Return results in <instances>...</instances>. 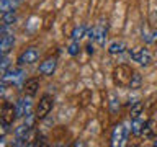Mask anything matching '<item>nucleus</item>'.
Instances as JSON below:
<instances>
[{
	"instance_id": "obj_17",
	"label": "nucleus",
	"mask_w": 157,
	"mask_h": 147,
	"mask_svg": "<svg viewBox=\"0 0 157 147\" xmlns=\"http://www.w3.org/2000/svg\"><path fill=\"white\" fill-rule=\"evenodd\" d=\"M15 21H17V15H15V10H10V12H5V13H3L2 24H5V26H12Z\"/></svg>"
},
{
	"instance_id": "obj_15",
	"label": "nucleus",
	"mask_w": 157,
	"mask_h": 147,
	"mask_svg": "<svg viewBox=\"0 0 157 147\" xmlns=\"http://www.w3.org/2000/svg\"><path fill=\"white\" fill-rule=\"evenodd\" d=\"M23 0H0V10L2 12H10V10H17V7Z\"/></svg>"
},
{
	"instance_id": "obj_12",
	"label": "nucleus",
	"mask_w": 157,
	"mask_h": 147,
	"mask_svg": "<svg viewBox=\"0 0 157 147\" xmlns=\"http://www.w3.org/2000/svg\"><path fill=\"white\" fill-rule=\"evenodd\" d=\"M146 126V119L142 116H137V118H132L131 121V132L134 136H142V129Z\"/></svg>"
},
{
	"instance_id": "obj_16",
	"label": "nucleus",
	"mask_w": 157,
	"mask_h": 147,
	"mask_svg": "<svg viewBox=\"0 0 157 147\" xmlns=\"http://www.w3.org/2000/svg\"><path fill=\"white\" fill-rule=\"evenodd\" d=\"M85 31H87V26H85V24H78V26H75V28H74V31H72V34H71V36H72V41H80V39L87 34Z\"/></svg>"
},
{
	"instance_id": "obj_30",
	"label": "nucleus",
	"mask_w": 157,
	"mask_h": 147,
	"mask_svg": "<svg viewBox=\"0 0 157 147\" xmlns=\"http://www.w3.org/2000/svg\"><path fill=\"white\" fill-rule=\"evenodd\" d=\"M2 110H3V106H0V115H2Z\"/></svg>"
},
{
	"instance_id": "obj_1",
	"label": "nucleus",
	"mask_w": 157,
	"mask_h": 147,
	"mask_svg": "<svg viewBox=\"0 0 157 147\" xmlns=\"http://www.w3.org/2000/svg\"><path fill=\"white\" fill-rule=\"evenodd\" d=\"M132 74H134V70L129 66L121 64V66L115 67V70H113V80H115L118 87H129Z\"/></svg>"
},
{
	"instance_id": "obj_22",
	"label": "nucleus",
	"mask_w": 157,
	"mask_h": 147,
	"mask_svg": "<svg viewBox=\"0 0 157 147\" xmlns=\"http://www.w3.org/2000/svg\"><path fill=\"white\" fill-rule=\"evenodd\" d=\"M12 61L7 57V56H3L2 59H0V75H3L5 74V70H8L10 67H12V64H10Z\"/></svg>"
},
{
	"instance_id": "obj_23",
	"label": "nucleus",
	"mask_w": 157,
	"mask_h": 147,
	"mask_svg": "<svg viewBox=\"0 0 157 147\" xmlns=\"http://www.w3.org/2000/svg\"><path fill=\"white\" fill-rule=\"evenodd\" d=\"M78 49H80V44H78V41H72V44L69 46V54H71V56H77V54H78Z\"/></svg>"
},
{
	"instance_id": "obj_2",
	"label": "nucleus",
	"mask_w": 157,
	"mask_h": 147,
	"mask_svg": "<svg viewBox=\"0 0 157 147\" xmlns=\"http://www.w3.org/2000/svg\"><path fill=\"white\" fill-rule=\"evenodd\" d=\"M129 57L134 62L141 64V66H149V64L152 62L151 52L147 51V49H144V47H134V49H131V51H129Z\"/></svg>"
},
{
	"instance_id": "obj_8",
	"label": "nucleus",
	"mask_w": 157,
	"mask_h": 147,
	"mask_svg": "<svg viewBox=\"0 0 157 147\" xmlns=\"http://www.w3.org/2000/svg\"><path fill=\"white\" fill-rule=\"evenodd\" d=\"M15 119H17L15 105H12V103H5V105H3V110H2V115H0V121H3L5 124L12 126Z\"/></svg>"
},
{
	"instance_id": "obj_5",
	"label": "nucleus",
	"mask_w": 157,
	"mask_h": 147,
	"mask_svg": "<svg viewBox=\"0 0 157 147\" xmlns=\"http://www.w3.org/2000/svg\"><path fill=\"white\" fill-rule=\"evenodd\" d=\"M31 96H23L18 98L15 103V111H17V118H26L31 113Z\"/></svg>"
},
{
	"instance_id": "obj_9",
	"label": "nucleus",
	"mask_w": 157,
	"mask_h": 147,
	"mask_svg": "<svg viewBox=\"0 0 157 147\" xmlns=\"http://www.w3.org/2000/svg\"><path fill=\"white\" fill-rule=\"evenodd\" d=\"M106 33H108L106 20H105V21H103V20H100V23H98L97 26H95V41L98 43V46H105Z\"/></svg>"
},
{
	"instance_id": "obj_4",
	"label": "nucleus",
	"mask_w": 157,
	"mask_h": 147,
	"mask_svg": "<svg viewBox=\"0 0 157 147\" xmlns=\"http://www.w3.org/2000/svg\"><path fill=\"white\" fill-rule=\"evenodd\" d=\"M52 105H54V100L51 95H44L41 100H39L38 106H36V118L38 119H43L49 115V111L52 110Z\"/></svg>"
},
{
	"instance_id": "obj_21",
	"label": "nucleus",
	"mask_w": 157,
	"mask_h": 147,
	"mask_svg": "<svg viewBox=\"0 0 157 147\" xmlns=\"http://www.w3.org/2000/svg\"><path fill=\"white\" fill-rule=\"evenodd\" d=\"M110 110L113 113H116L120 110V98H118L116 93H111V96H110Z\"/></svg>"
},
{
	"instance_id": "obj_20",
	"label": "nucleus",
	"mask_w": 157,
	"mask_h": 147,
	"mask_svg": "<svg viewBox=\"0 0 157 147\" xmlns=\"http://www.w3.org/2000/svg\"><path fill=\"white\" fill-rule=\"evenodd\" d=\"M142 110H144V105H142L141 101L132 103V108H131V118H137V116H141Z\"/></svg>"
},
{
	"instance_id": "obj_31",
	"label": "nucleus",
	"mask_w": 157,
	"mask_h": 147,
	"mask_svg": "<svg viewBox=\"0 0 157 147\" xmlns=\"http://www.w3.org/2000/svg\"><path fill=\"white\" fill-rule=\"evenodd\" d=\"M154 145H157V141H155V142H154Z\"/></svg>"
},
{
	"instance_id": "obj_26",
	"label": "nucleus",
	"mask_w": 157,
	"mask_h": 147,
	"mask_svg": "<svg viewBox=\"0 0 157 147\" xmlns=\"http://www.w3.org/2000/svg\"><path fill=\"white\" fill-rule=\"evenodd\" d=\"M85 36H87L88 39H92V41H93V39H95V28H92V29H88V33L85 34Z\"/></svg>"
},
{
	"instance_id": "obj_10",
	"label": "nucleus",
	"mask_w": 157,
	"mask_h": 147,
	"mask_svg": "<svg viewBox=\"0 0 157 147\" xmlns=\"http://www.w3.org/2000/svg\"><path fill=\"white\" fill-rule=\"evenodd\" d=\"M56 64H57V61L54 57L46 59V61L41 62V66H39V74H41V75H52V72L56 70Z\"/></svg>"
},
{
	"instance_id": "obj_6",
	"label": "nucleus",
	"mask_w": 157,
	"mask_h": 147,
	"mask_svg": "<svg viewBox=\"0 0 157 147\" xmlns=\"http://www.w3.org/2000/svg\"><path fill=\"white\" fill-rule=\"evenodd\" d=\"M39 59V51L36 47H28L18 56V64L20 66H28V64H34Z\"/></svg>"
},
{
	"instance_id": "obj_3",
	"label": "nucleus",
	"mask_w": 157,
	"mask_h": 147,
	"mask_svg": "<svg viewBox=\"0 0 157 147\" xmlns=\"http://www.w3.org/2000/svg\"><path fill=\"white\" fill-rule=\"evenodd\" d=\"M128 134H129V129H128L126 126L123 124H118L115 126V129H113V134H111V145H124L126 141H128Z\"/></svg>"
},
{
	"instance_id": "obj_13",
	"label": "nucleus",
	"mask_w": 157,
	"mask_h": 147,
	"mask_svg": "<svg viewBox=\"0 0 157 147\" xmlns=\"http://www.w3.org/2000/svg\"><path fill=\"white\" fill-rule=\"evenodd\" d=\"M13 44H15V36H13V33H8V34H5V36L0 38V49H2L3 54H7L10 49L13 47Z\"/></svg>"
},
{
	"instance_id": "obj_24",
	"label": "nucleus",
	"mask_w": 157,
	"mask_h": 147,
	"mask_svg": "<svg viewBox=\"0 0 157 147\" xmlns=\"http://www.w3.org/2000/svg\"><path fill=\"white\" fill-rule=\"evenodd\" d=\"M7 134H8V124H5L3 121H0V139L5 137Z\"/></svg>"
},
{
	"instance_id": "obj_25",
	"label": "nucleus",
	"mask_w": 157,
	"mask_h": 147,
	"mask_svg": "<svg viewBox=\"0 0 157 147\" xmlns=\"http://www.w3.org/2000/svg\"><path fill=\"white\" fill-rule=\"evenodd\" d=\"M151 24H157V12L155 10L151 12Z\"/></svg>"
},
{
	"instance_id": "obj_14",
	"label": "nucleus",
	"mask_w": 157,
	"mask_h": 147,
	"mask_svg": "<svg viewBox=\"0 0 157 147\" xmlns=\"http://www.w3.org/2000/svg\"><path fill=\"white\" fill-rule=\"evenodd\" d=\"M126 51V43L124 41H113L110 46H108V52L111 56H116V54H123Z\"/></svg>"
},
{
	"instance_id": "obj_28",
	"label": "nucleus",
	"mask_w": 157,
	"mask_h": 147,
	"mask_svg": "<svg viewBox=\"0 0 157 147\" xmlns=\"http://www.w3.org/2000/svg\"><path fill=\"white\" fill-rule=\"evenodd\" d=\"M151 43H157V29L151 33Z\"/></svg>"
},
{
	"instance_id": "obj_7",
	"label": "nucleus",
	"mask_w": 157,
	"mask_h": 147,
	"mask_svg": "<svg viewBox=\"0 0 157 147\" xmlns=\"http://www.w3.org/2000/svg\"><path fill=\"white\" fill-rule=\"evenodd\" d=\"M25 75V72H23V69L21 67H10L8 70H5V74L2 75V80L5 83H18L20 80L23 78Z\"/></svg>"
},
{
	"instance_id": "obj_19",
	"label": "nucleus",
	"mask_w": 157,
	"mask_h": 147,
	"mask_svg": "<svg viewBox=\"0 0 157 147\" xmlns=\"http://www.w3.org/2000/svg\"><path fill=\"white\" fill-rule=\"evenodd\" d=\"M141 83H142V77H141L137 72H134V74H132V78H131V83H129V87H128V88L137 90V88L141 87Z\"/></svg>"
},
{
	"instance_id": "obj_27",
	"label": "nucleus",
	"mask_w": 157,
	"mask_h": 147,
	"mask_svg": "<svg viewBox=\"0 0 157 147\" xmlns=\"http://www.w3.org/2000/svg\"><path fill=\"white\" fill-rule=\"evenodd\" d=\"M3 93H5V82L0 80V98L3 96Z\"/></svg>"
},
{
	"instance_id": "obj_11",
	"label": "nucleus",
	"mask_w": 157,
	"mask_h": 147,
	"mask_svg": "<svg viewBox=\"0 0 157 147\" xmlns=\"http://www.w3.org/2000/svg\"><path fill=\"white\" fill-rule=\"evenodd\" d=\"M38 90H39V80H38V78H28V80L25 82V85H23L25 95L34 96L38 93Z\"/></svg>"
},
{
	"instance_id": "obj_18",
	"label": "nucleus",
	"mask_w": 157,
	"mask_h": 147,
	"mask_svg": "<svg viewBox=\"0 0 157 147\" xmlns=\"http://www.w3.org/2000/svg\"><path fill=\"white\" fill-rule=\"evenodd\" d=\"M155 123H154V119H149V121H146V126H144V129H142V136L144 137H152L154 136V131H155Z\"/></svg>"
},
{
	"instance_id": "obj_29",
	"label": "nucleus",
	"mask_w": 157,
	"mask_h": 147,
	"mask_svg": "<svg viewBox=\"0 0 157 147\" xmlns=\"http://www.w3.org/2000/svg\"><path fill=\"white\" fill-rule=\"evenodd\" d=\"M3 13H5V12H2V10H0V21H2V18H3Z\"/></svg>"
}]
</instances>
